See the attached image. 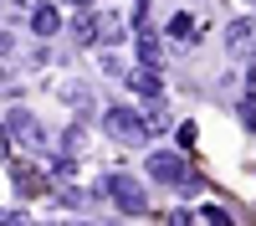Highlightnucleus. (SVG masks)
<instances>
[{
    "label": "nucleus",
    "instance_id": "nucleus-1",
    "mask_svg": "<svg viewBox=\"0 0 256 226\" xmlns=\"http://www.w3.org/2000/svg\"><path fill=\"white\" fill-rule=\"evenodd\" d=\"M98 195H108L123 216H144L148 211V195H144V185L134 180V175H123V170H113V175H102L98 180Z\"/></svg>",
    "mask_w": 256,
    "mask_h": 226
},
{
    "label": "nucleus",
    "instance_id": "nucleus-2",
    "mask_svg": "<svg viewBox=\"0 0 256 226\" xmlns=\"http://www.w3.org/2000/svg\"><path fill=\"white\" fill-rule=\"evenodd\" d=\"M148 175H154L159 185H180V190H195L200 185V175L190 170V164L180 159V154H169V149H159V154H148V164H144Z\"/></svg>",
    "mask_w": 256,
    "mask_h": 226
},
{
    "label": "nucleus",
    "instance_id": "nucleus-3",
    "mask_svg": "<svg viewBox=\"0 0 256 226\" xmlns=\"http://www.w3.org/2000/svg\"><path fill=\"white\" fill-rule=\"evenodd\" d=\"M102 129H108L118 144H144L148 139V118L134 108H102Z\"/></svg>",
    "mask_w": 256,
    "mask_h": 226
},
{
    "label": "nucleus",
    "instance_id": "nucleus-4",
    "mask_svg": "<svg viewBox=\"0 0 256 226\" xmlns=\"http://www.w3.org/2000/svg\"><path fill=\"white\" fill-rule=\"evenodd\" d=\"M6 129H10V139L31 144V149H46V129H41V118L31 108H10L6 113Z\"/></svg>",
    "mask_w": 256,
    "mask_h": 226
},
{
    "label": "nucleus",
    "instance_id": "nucleus-5",
    "mask_svg": "<svg viewBox=\"0 0 256 226\" xmlns=\"http://www.w3.org/2000/svg\"><path fill=\"white\" fill-rule=\"evenodd\" d=\"M123 82H128V88H134L144 103H159V98H164V88H159V72H154V67H134V72H123Z\"/></svg>",
    "mask_w": 256,
    "mask_h": 226
},
{
    "label": "nucleus",
    "instance_id": "nucleus-6",
    "mask_svg": "<svg viewBox=\"0 0 256 226\" xmlns=\"http://www.w3.org/2000/svg\"><path fill=\"white\" fill-rule=\"evenodd\" d=\"M226 52H236V57L241 52H256V21H246V16L230 21V26H226Z\"/></svg>",
    "mask_w": 256,
    "mask_h": 226
},
{
    "label": "nucleus",
    "instance_id": "nucleus-7",
    "mask_svg": "<svg viewBox=\"0 0 256 226\" xmlns=\"http://www.w3.org/2000/svg\"><path fill=\"white\" fill-rule=\"evenodd\" d=\"M138 62H144V67H159V62H164V36L148 31V26H138Z\"/></svg>",
    "mask_w": 256,
    "mask_h": 226
},
{
    "label": "nucleus",
    "instance_id": "nucleus-8",
    "mask_svg": "<svg viewBox=\"0 0 256 226\" xmlns=\"http://www.w3.org/2000/svg\"><path fill=\"white\" fill-rule=\"evenodd\" d=\"M10 180H16V190H26V195H41V190H46V175H36L31 170V164H16V170H10Z\"/></svg>",
    "mask_w": 256,
    "mask_h": 226
},
{
    "label": "nucleus",
    "instance_id": "nucleus-9",
    "mask_svg": "<svg viewBox=\"0 0 256 226\" xmlns=\"http://www.w3.org/2000/svg\"><path fill=\"white\" fill-rule=\"evenodd\" d=\"M31 31H36V36H56V31H62L56 6H36V11H31Z\"/></svg>",
    "mask_w": 256,
    "mask_h": 226
},
{
    "label": "nucleus",
    "instance_id": "nucleus-10",
    "mask_svg": "<svg viewBox=\"0 0 256 226\" xmlns=\"http://www.w3.org/2000/svg\"><path fill=\"white\" fill-rule=\"evenodd\" d=\"M62 149H67V154L77 159L82 149H88V134H82V129H67V134H62Z\"/></svg>",
    "mask_w": 256,
    "mask_h": 226
},
{
    "label": "nucleus",
    "instance_id": "nucleus-11",
    "mask_svg": "<svg viewBox=\"0 0 256 226\" xmlns=\"http://www.w3.org/2000/svg\"><path fill=\"white\" fill-rule=\"evenodd\" d=\"M195 221H205V226H226V221H230V211H220V205H200Z\"/></svg>",
    "mask_w": 256,
    "mask_h": 226
},
{
    "label": "nucleus",
    "instance_id": "nucleus-12",
    "mask_svg": "<svg viewBox=\"0 0 256 226\" xmlns=\"http://www.w3.org/2000/svg\"><path fill=\"white\" fill-rule=\"evenodd\" d=\"M98 26H102V16H92V11H88V16L77 21V41H92V36H98Z\"/></svg>",
    "mask_w": 256,
    "mask_h": 226
},
{
    "label": "nucleus",
    "instance_id": "nucleus-13",
    "mask_svg": "<svg viewBox=\"0 0 256 226\" xmlns=\"http://www.w3.org/2000/svg\"><path fill=\"white\" fill-rule=\"evenodd\" d=\"M164 129H169V118H164V108L154 103V113H148V134H164Z\"/></svg>",
    "mask_w": 256,
    "mask_h": 226
},
{
    "label": "nucleus",
    "instance_id": "nucleus-14",
    "mask_svg": "<svg viewBox=\"0 0 256 226\" xmlns=\"http://www.w3.org/2000/svg\"><path fill=\"white\" fill-rule=\"evenodd\" d=\"M241 118H246V129L256 134V98H246V103H241Z\"/></svg>",
    "mask_w": 256,
    "mask_h": 226
},
{
    "label": "nucleus",
    "instance_id": "nucleus-15",
    "mask_svg": "<svg viewBox=\"0 0 256 226\" xmlns=\"http://www.w3.org/2000/svg\"><path fill=\"white\" fill-rule=\"evenodd\" d=\"M169 36H190V16H174V21H169Z\"/></svg>",
    "mask_w": 256,
    "mask_h": 226
},
{
    "label": "nucleus",
    "instance_id": "nucleus-16",
    "mask_svg": "<svg viewBox=\"0 0 256 226\" xmlns=\"http://www.w3.org/2000/svg\"><path fill=\"white\" fill-rule=\"evenodd\" d=\"M10 52H16V36H10V31H0V57H10Z\"/></svg>",
    "mask_w": 256,
    "mask_h": 226
},
{
    "label": "nucleus",
    "instance_id": "nucleus-17",
    "mask_svg": "<svg viewBox=\"0 0 256 226\" xmlns=\"http://www.w3.org/2000/svg\"><path fill=\"white\" fill-rule=\"evenodd\" d=\"M246 82H251V88H256V57H251V67H246Z\"/></svg>",
    "mask_w": 256,
    "mask_h": 226
},
{
    "label": "nucleus",
    "instance_id": "nucleus-18",
    "mask_svg": "<svg viewBox=\"0 0 256 226\" xmlns=\"http://www.w3.org/2000/svg\"><path fill=\"white\" fill-rule=\"evenodd\" d=\"M6 139H10V129H6V123H0V154H6Z\"/></svg>",
    "mask_w": 256,
    "mask_h": 226
},
{
    "label": "nucleus",
    "instance_id": "nucleus-19",
    "mask_svg": "<svg viewBox=\"0 0 256 226\" xmlns=\"http://www.w3.org/2000/svg\"><path fill=\"white\" fill-rule=\"evenodd\" d=\"M72 6H92V0H72Z\"/></svg>",
    "mask_w": 256,
    "mask_h": 226
}]
</instances>
